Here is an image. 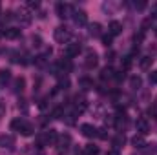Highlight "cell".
<instances>
[{
  "label": "cell",
  "mask_w": 157,
  "mask_h": 155,
  "mask_svg": "<svg viewBox=\"0 0 157 155\" xmlns=\"http://www.w3.org/2000/svg\"><path fill=\"white\" fill-rule=\"evenodd\" d=\"M53 37H55V40H57V42L66 44V42L70 40V29H68V28H64V26H59V28L55 29Z\"/></svg>",
  "instance_id": "obj_1"
},
{
  "label": "cell",
  "mask_w": 157,
  "mask_h": 155,
  "mask_svg": "<svg viewBox=\"0 0 157 155\" xmlns=\"http://www.w3.org/2000/svg\"><path fill=\"white\" fill-rule=\"evenodd\" d=\"M55 9H57V15H59L60 18H68L70 13H71V6H70V4H64V2H59Z\"/></svg>",
  "instance_id": "obj_2"
},
{
  "label": "cell",
  "mask_w": 157,
  "mask_h": 155,
  "mask_svg": "<svg viewBox=\"0 0 157 155\" xmlns=\"http://www.w3.org/2000/svg\"><path fill=\"white\" fill-rule=\"evenodd\" d=\"M80 131H82V135H84V137H88V139L97 137V128H95V126H91V124H82V126H80Z\"/></svg>",
  "instance_id": "obj_3"
},
{
  "label": "cell",
  "mask_w": 157,
  "mask_h": 155,
  "mask_svg": "<svg viewBox=\"0 0 157 155\" xmlns=\"http://www.w3.org/2000/svg\"><path fill=\"white\" fill-rule=\"evenodd\" d=\"M73 20H75L77 26H84V24L88 22V15H86V11H82V9L73 11Z\"/></svg>",
  "instance_id": "obj_4"
},
{
  "label": "cell",
  "mask_w": 157,
  "mask_h": 155,
  "mask_svg": "<svg viewBox=\"0 0 157 155\" xmlns=\"http://www.w3.org/2000/svg\"><path fill=\"white\" fill-rule=\"evenodd\" d=\"M33 131H35V128H33V124H31V122H28V120H24V122H22V126H20V130H18V133H20V135H24V137L33 135Z\"/></svg>",
  "instance_id": "obj_5"
},
{
  "label": "cell",
  "mask_w": 157,
  "mask_h": 155,
  "mask_svg": "<svg viewBox=\"0 0 157 155\" xmlns=\"http://www.w3.org/2000/svg\"><path fill=\"white\" fill-rule=\"evenodd\" d=\"M135 126H137V131H139L143 137H144V135L150 131V124H148V120H146V119H139Z\"/></svg>",
  "instance_id": "obj_6"
},
{
  "label": "cell",
  "mask_w": 157,
  "mask_h": 155,
  "mask_svg": "<svg viewBox=\"0 0 157 155\" xmlns=\"http://www.w3.org/2000/svg\"><path fill=\"white\" fill-rule=\"evenodd\" d=\"M95 66H97V53L95 51H88V55H86V68L91 70Z\"/></svg>",
  "instance_id": "obj_7"
},
{
  "label": "cell",
  "mask_w": 157,
  "mask_h": 155,
  "mask_svg": "<svg viewBox=\"0 0 157 155\" xmlns=\"http://www.w3.org/2000/svg\"><path fill=\"white\" fill-rule=\"evenodd\" d=\"M108 29H110V35L112 37H117V35H121V31H122V26H121V22H117V20H112Z\"/></svg>",
  "instance_id": "obj_8"
},
{
  "label": "cell",
  "mask_w": 157,
  "mask_h": 155,
  "mask_svg": "<svg viewBox=\"0 0 157 155\" xmlns=\"http://www.w3.org/2000/svg\"><path fill=\"white\" fill-rule=\"evenodd\" d=\"M4 37H6L7 40L18 39V37H20V29H18V28H7V29H6V33H4Z\"/></svg>",
  "instance_id": "obj_9"
},
{
  "label": "cell",
  "mask_w": 157,
  "mask_h": 155,
  "mask_svg": "<svg viewBox=\"0 0 157 155\" xmlns=\"http://www.w3.org/2000/svg\"><path fill=\"white\" fill-rule=\"evenodd\" d=\"M102 26L99 24V22H93V24H90V35L91 37H102Z\"/></svg>",
  "instance_id": "obj_10"
},
{
  "label": "cell",
  "mask_w": 157,
  "mask_h": 155,
  "mask_svg": "<svg viewBox=\"0 0 157 155\" xmlns=\"http://www.w3.org/2000/svg\"><path fill=\"white\" fill-rule=\"evenodd\" d=\"M78 53H80V44H68V47H66L68 57H77Z\"/></svg>",
  "instance_id": "obj_11"
},
{
  "label": "cell",
  "mask_w": 157,
  "mask_h": 155,
  "mask_svg": "<svg viewBox=\"0 0 157 155\" xmlns=\"http://www.w3.org/2000/svg\"><path fill=\"white\" fill-rule=\"evenodd\" d=\"M44 135H46V142H48V144H53V142H57V139H59V135H57L55 130H48Z\"/></svg>",
  "instance_id": "obj_12"
},
{
  "label": "cell",
  "mask_w": 157,
  "mask_h": 155,
  "mask_svg": "<svg viewBox=\"0 0 157 155\" xmlns=\"http://www.w3.org/2000/svg\"><path fill=\"white\" fill-rule=\"evenodd\" d=\"M132 144H133L135 148H144V146H146V141H144L143 135H135V137L132 139Z\"/></svg>",
  "instance_id": "obj_13"
},
{
  "label": "cell",
  "mask_w": 157,
  "mask_h": 155,
  "mask_svg": "<svg viewBox=\"0 0 157 155\" xmlns=\"http://www.w3.org/2000/svg\"><path fill=\"white\" fill-rule=\"evenodd\" d=\"M141 86H143V78L139 77V75H135V77L130 78V88H132V89H139Z\"/></svg>",
  "instance_id": "obj_14"
},
{
  "label": "cell",
  "mask_w": 157,
  "mask_h": 155,
  "mask_svg": "<svg viewBox=\"0 0 157 155\" xmlns=\"http://www.w3.org/2000/svg\"><path fill=\"white\" fill-rule=\"evenodd\" d=\"M152 62H154L152 57H143V59L139 60V68H141V70H148V68L152 66Z\"/></svg>",
  "instance_id": "obj_15"
},
{
  "label": "cell",
  "mask_w": 157,
  "mask_h": 155,
  "mask_svg": "<svg viewBox=\"0 0 157 155\" xmlns=\"http://www.w3.org/2000/svg\"><path fill=\"white\" fill-rule=\"evenodd\" d=\"M84 155H99V148L95 144H86L84 146Z\"/></svg>",
  "instance_id": "obj_16"
},
{
  "label": "cell",
  "mask_w": 157,
  "mask_h": 155,
  "mask_svg": "<svg viewBox=\"0 0 157 155\" xmlns=\"http://www.w3.org/2000/svg\"><path fill=\"white\" fill-rule=\"evenodd\" d=\"M113 75H115V71H113L110 66H106V68L101 71V78H102V80H106V78H112Z\"/></svg>",
  "instance_id": "obj_17"
},
{
  "label": "cell",
  "mask_w": 157,
  "mask_h": 155,
  "mask_svg": "<svg viewBox=\"0 0 157 155\" xmlns=\"http://www.w3.org/2000/svg\"><path fill=\"white\" fill-rule=\"evenodd\" d=\"M18 20H22L24 24H29L31 17L28 15V11H26V9H20V11H18Z\"/></svg>",
  "instance_id": "obj_18"
},
{
  "label": "cell",
  "mask_w": 157,
  "mask_h": 155,
  "mask_svg": "<svg viewBox=\"0 0 157 155\" xmlns=\"http://www.w3.org/2000/svg\"><path fill=\"white\" fill-rule=\"evenodd\" d=\"M6 144H7V148H11V146H13V137L2 135V137H0V146H6Z\"/></svg>",
  "instance_id": "obj_19"
},
{
  "label": "cell",
  "mask_w": 157,
  "mask_h": 155,
  "mask_svg": "<svg viewBox=\"0 0 157 155\" xmlns=\"http://www.w3.org/2000/svg\"><path fill=\"white\" fill-rule=\"evenodd\" d=\"M9 78H11V71L9 70H0V82L2 84H6Z\"/></svg>",
  "instance_id": "obj_20"
},
{
  "label": "cell",
  "mask_w": 157,
  "mask_h": 155,
  "mask_svg": "<svg viewBox=\"0 0 157 155\" xmlns=\"http://www.w3.org/2000/svg\"><path fill=\"white\" fill-rule=\"evenodd\" d=\"M24 86H26V80H24L22 77H18L17 80H15V91H17V93H18V91H22V89H24Z\"/></svg>",
  "instance_id": "obj_21"
},
{
  "label": "cell",
  "mask_w": 157,
  "mask_h": 155,
  "mask_svg": "<svg viewBox=\"0 0 157 155\" xmlns=\"http://www.w3.org/2000/svg\"><path fill=\"white\" fill-rule=\"evenodd\" d=\"M22 122H24V119H20V117H18V119H15V120L11 122V130H13V131H18V130H20V126H22Z\"/></svg>",
  "instance_id": "obj_22"
},
{
  "label": "cell",
  "mask_w": 157,
  "mask_h": 155,
  "mask_svg": "<svg viewBox=\"0 0 157 155\" xmlns=\"http://www.w3.org/2000/svg\"><path fill=\"white\" fill-rule=\"evenodd\" d=\"M51 117H53V119H60V117H64V110H62L60 106H59V108H55V110L51 112Z\"/></svg>",
  "instance_id": "obj_23"
},
{
  "label": "cell",
  "mask_w": 157,
  "mask_h": 155,
  "mask_svg": "<svg viewBox=\"0 0 157 155\" xmlns=\"http://www.w3.org/2000/svg\"><path fill=\"white\" fill-rule=\"evenodd\" d=\"M124 141H126V139H124V135H117V137H115V139H113V146H122V144H124Z\"/></svg>",
  "instance_id": "obj_24"
},
{
  "label": "cell",
  "mask_w": 157,
  "mask_h": 155,
  "mask_svg": "<svg viewBox=\"0 0 157 155\" xmlns=\"http://www.w3.org/2000/svg\"><path fill=\"white\" fill-rule=\"evenodd\" d=\"M101 39H102V44H104L106 47H110V46H112V35H110V33H108V35H102Z\"/></svg>",
  "instance_id": "obj_25"
},
{
  "label": "cell",
  "mask_w": 157,
  "mask_h": 155,
  "mask_svg": "<svg viewBox=\"0 0 157 155\" xmlns=\"http://www.w3.org/2000/svg\"><path fill=\"white\" fill-rule=\"evenodd\" d=\"M130 66H132V57H124V60H122V68H124V70H130Z\"/></svg>",
  "instance_id": "obj_26"
},
{
  "label": "cell",
  "mask_w": 157,
  "mask_h": 155,
  "mask_svg": "<svg viewBox=\"0 0 157 155\" xmlns=\"http://www.w3.org/2000/svg\"><path fill=\"white\" fill-rule=\"evenodd\" d=\"M157 82V71H152L150 73V84H155Z\"/></svg>",
  "instance_id": "obj_27"
},
{
  "label": "cell",
  "mask_w": 157,
  "mask_h": 155,
  "mask_svg": "<svg viewBox=\"0 0 157 155\" xmlns=\"http://www.w3.org/2000/svg\"><path fill=\"white\" fill-rule=\"evenodd\" d=\"M39 6H40L39 2H28V7H29V9H37Z\"/></svg>",
  "instance_id": "obj_28"
},
{
  "label": "cell",
  "mask_w": 157,
  "mask_h": 155,
  "mask_svg": "<svg viewBox=\"0 0 157 155\" xmlns=\"http://www.w3.org/2000/svg\"><path fill=\"white\" fill-rule=\"evenodd\" d=\"M135 7L137 9H144L146 7V2H135Z\"/></svg>",
  "instance_id": "obj_29"
},
{
  "label": "cell",
  "mask_w": 157,
  "mask_h": 155,
  "mask_svg": "<svg viewBox=\"0 0 157 155\" xmlns=\"http://www.w3.org/2000/svg\"><path fill=\"white\" fill-rule=\"evenodd\" d=\"M113 77H115V78H117V80H119V82H121V80L124 78V71H119V73H115Z\"/></svg>",
  "instance_id": "obj_30"
},
{
  "label": "cell",
  "mask_w": 157,
  "mask_h": 155,
  "mask_svg": "<svg viewBox=\"0 0 157 155\" xmlns=\"http://www.w3.org/2000/svg\"><path fill=\"white\" fill-rule=\"evenodd\" d=\"M106 155H121V153H119V150H110V152H106Z\"/></svg>",
  "instance_id": "obj_31"
},
{
  "label": "cell",
  "mask_w": 157,
  "mask_h": 155,
  "mask_svg": "<svg viewBox=\"0 0 157 155\" xmlns=\"http://www.w3.org/2000/svg\"><path fill=\"white\" fill-rule=\"evenodd\" d=\"M33 42H35V46H40V37H33Z\"/></svg>",
  "instance_id": "obj_32"
},
{
  "label": "cell",
  "mask_w": 157,
  "mask_h": 155,
  "mask_svg": "<svg viewBox=\"0 0 157 155\" xmlns=\"http://www.w3.org/2000/svg\"><path fill=\"white\" fill-rule=\"evenodd\" d=\"M154 17H157V4L154 6Z\"/></svg>",
  "instance_id": "obj_33"
},
{
  "label": "cell",
  "mask_w": 157,
  "mask_h": 155,
  "mask_svg": "<svg viewBox=\"0 0 157 155\" xmlns=\"http://www.w3.org/2000/svg\"><path fill=\"white\" fill-rule=\"evenodd\" d=\"M4 33H6V29H4V31H2V28H0V39H2V37H4Z\"/></svg>",
  "instance_id": "obj_34"
},
{
  "label": "cell",
  "mask_w": 157,
  "mask_h": 155,
  "mask_svg": "<svg viewBox=\"0 0 157 155\" xmlns=\"http://www.w3.org/2000/svg\"><path fill=\"white\" fill-rule=\"evenodd\" d=\"M0 15H2V4H0Z\"/></svg>",
  "instance_id": "obj_35"
},
{
  "label": "cell",
  "mask_w": 157,
  "mask_h": 155,
  "mask_svg": "<svg viewBox=\"0 0 157 155\" xmlns=\"http://www.w3.org/2000/svg\"><path fill=\"white\" fill-rule=\"evenodd\" d=\"M155 35H157V29H155Z\"/></svg>",
  "instance_id": "obj_36"
}]
</instances>
